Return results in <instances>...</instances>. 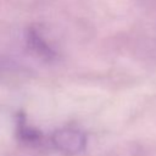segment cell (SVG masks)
Here are the masks:
<instances>
[{"label":"cell","instance_id":"obj_3","mask_svg":"<svg viewBox=\"0 0 156 156\" xmlns=\"http://www.w3.org/2000/svg\"><path fill=\"white\" fill-rule=\"evenodd\" d=\"M17 133H18V138L26 143V144H30V145H35L39 144L41 141V133L37 129H34L33 127L28 126L26 123V118L23 115L18 116V121H17Z\"/></svg>","mask_w":156,"mask_h":156},{"label":"cell","instance_id":"obj_2","mask_svg":"<svg viewBox=\"0 0 156 156\" xmlns=\"http://www.w3.org/2000/svg\"><path fill=\"white\" fill-rule=\"evenodd\" d=\"M26 39H27V45L28 48L39 57L46 60V61H51L56 57V52L54 51V49L48 44V41L41 37L40 32L35 28H29L27 30L26 34Z\"/></svg>","mask_w":156,"mask_h":156},{"label":"cell","instance_id":"obj_1","mask_svg":"<svg viewBox=\"0 0 156 156\" xmlns=\"http://www.w3.org/2000/svg\"><path fill=\"white\" fill-rule=\"evenodd\" d=\"M52 144L56 149L66 154H79L87 146L85 134L72 127L57 129L51 136Z\"/></svg>","mask_w":156,"mask_h":156}]
</instances>
